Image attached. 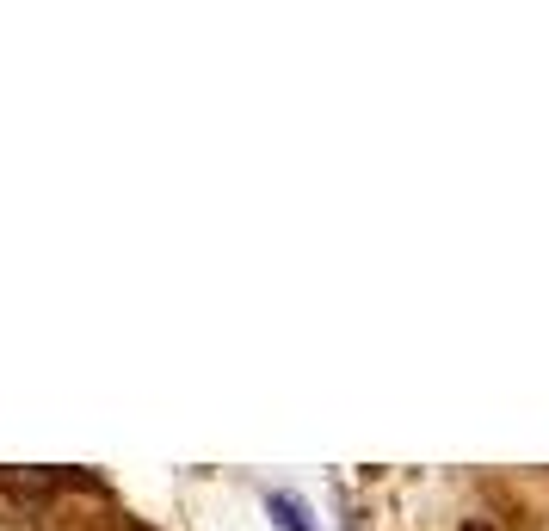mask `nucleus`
<instances>
[{"mask_svg": "<svg viewBox=\"0 0 549 531\" xmlns=\"http://www.w3.org/2000/svg\"><path fill=\"white\" fill-rule=\"evenodd\" d=\"M266 513L278 519V531H315V519H309V507L297 494H266Z\"/></svg>", "mask_w": 549, "mask_h": 531, "instance_id": "obj_1", "label": "nucleus"}]
</instances>
